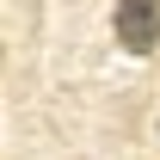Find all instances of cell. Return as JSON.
<instances>
[{
  "label": "cell",
  "instance_id": "obj_1",
  "mask_svg": "<svg viewBox=\"0 0 160 160\" xmlns=\"http://www.w3.org/2000/svg\"><path fill=\"white\" fill-rule=\"evenodd\" d=\"M111 31H117V43L129 56H154V43H160V0H117Z\"/></svg>",
  "mask_w": 160,
  "mask_h": 160
}]
</instances>
